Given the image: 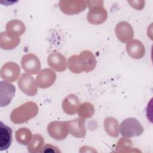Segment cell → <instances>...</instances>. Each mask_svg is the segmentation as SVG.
Listing matches in <instances>:
<instances>
[{"label":"cell","mask_w":153,"mask_h":153,"mask_svg":"<svg viewBox=\"0 0 153 153\" xmlns=\"http://www.w3.org/2000/svg\"><path fill=\"white\" fill-rule=\"evenodd\" d=\"M79 105V99L75 94H70L67 96L63 99L62 103V107L64 112L69 115L76 114Z\"/></svg>","instance_id":"obj_16"},{"label":"cell","mask_w":153,"mask_h":153,"mask_svg":"<svg viewBox=\"0 0 153 153\" xmlns=\"http://www.w3.org/2000/svg\"><path fill=\"white\" fill-rule=\"evenodd\" d=\"M95 112V108L94 105L90 102H84L80 104L78 114L79 118L82 119H87L91 118Z\"/></svg>","instance_id":"obj_23"},{"label":"cell","mask_w":153,"mask_h":153,"mask_svg":"<svg viewBox=\"0 0 153 153\" xmlns=\"http://www.w3.org/2000/svg\"><path fill=\"white\" fill-rule=\"evenodd\" d=\"M17 85L20 90L27 96H33L37 93L38 90L36 81L29 74H22L18 79Z\"/></svg>","instance_id":"obj_7"},{"label":"cell","mask_w":153,"mask_h":153,"mask_svg":"<svg viewBox=\"0 0 153 153\" xmlns=\"http://www.w3.org/2000/svg\"><path fill=\"white\" fill-rule=\"evenodd\" d=\"M143 130V127L139 120L133 117L123 120L120 127L121 134L123 137L128 138L140 136Z\"/></svg>","instance_id":"obj_4"},{"label":"cell","mask_w":153,"mask_h":153,"mask_svg":"<svg viewBox=\"0 0 153 153\" xmlns=\"http://www.w3.org/2000/svg\"><path fill=\"white\" fill-rule=\"evenodd\" d=\"M106 133L112 137H117L120 133V126L118 121L113 117H107L103 122Z\"/></svg>","instance_id":"obj_20"},{"label":"cell","mask_w":153,"mask_h":153,"mask_svg":"<svg viewBox=\"0 0 153 153\" xmlns=\"http://www.w3.org/2000/svg\"><path fill=\"white\" fill-rule=\"evenodd\" d=\"M21 65L23 70L30 74H36L41 69L40 60L33 53L24 55L21 60Z\"/></svg>","instance_id":"obj_9"},{"label":"cell","mask_w":153,"mask_h":153,"mask_svg":"<svg viewBox=\"0 0 153 153\" xmlns=\"http://www.w3.org/2000/svg\"><path fill=\"white\" fill-rule=\"evenodd\" d=\"M68 68L72 73L91 72L96 67V59L89 50H84L78 55L71 56L68 60Z\"/></svg>","instance_id":"obj_1"},{"label":"cell","mask_w":153,"mask_h":153,"mask_svg":"<svg viewBox=\"0 0 153 153\" xmlns=\"http://www.w3.org/2000/svg\"><path fill=\"white\" fill-rule=\"evenodd\" d=\"M70 134L76 138H83L86 134L85 120L79 118L66 121Z\"/></svg>","instance_id":"obj_15"},{"label":"cell","mask_w":153,"mask_h":153,"mask_svg":"<svg viewBox=\"0 0 153 153\" xmlns=\"http://www.w3.org/2000/svg\"><path fill=\"white\" fill-rule=\"evenodd\" d=\"M89 11L87 19L88 22L94 25L103 23L108 18V13L103 7V1H87Z\"/></svg>","instance_id":"obj_3"},{"label":"cell","mask_w":153,"mask_h":153,"mask_svg":"<svg viewBox=\"0 0 153 153\" xmlns=\"http://www.w3.org/2000/svg\"><path fill=\"white\" fill-rule=\"evenodd\" d=\"M20 73V66L13 62H9L5 63L0 71L1 78L8 82L16 81L19 78Z\"/></svg>","instance_id":"obj_8"},{"label":"cell","mask_w":153,"mask_h":153,"mask_svg":"<svg viewBox=\"0 0 153 153\" xmlns=\"http://www.w3.org/2000/svg\"><path fill=\"white\" fill-rule=\"evenodd\" d=\"M115 32L118 39L123 43L127 42L134 36V30L131 25L124 21L117 23L115 27Z\"/></svg>","instance_id":"obj_11"},{"label":"cell","mask_w":153,"mask_h":153,"mask_svg":"<svg viewBox=\"0 0 153 153\" xmlns=\"http://www.w3.org/2000/svg\"><path fill=\"white\" fill-rule=\"evenodd\" d=\"M131 146L132 142L131 140L125 137H122L117 142L116 151L120 152H125L128 151L130 152V149H131Z\"/></svg>","instance_id":"obj_24"},{"label":"cell","mask_w":153,"mask_h":153,"mask_svg":"<svg viewBox=\"0 0 153 153\" xmlns=\"http://www.w3.org/2000/svg\"><path fill=\"white\" fill-rule=\"evenodd\" d=\"M47 63L51 68L59 72L65 71L67 68L65 57L57 51H53L48 56Z\"/></svg>","instance_id":"obj_13"},{"label":"cell","mask_w":153,"mask_h":153,"mask_svg":"<svg viewBox=\"0 0 153 153\" xmlns=\"http://www.w3.org/2000/svg\"><path fill=\"white\" fill-rule=\"evenodd\" d=\"M126 51L128 54L133 59H142L145 53V48L143 44L137 39H131L126 44Z\"/></svg>","instance_id":"obj_14"},{"label":"cell","mask_w":153,"mask_h":153,"mask_svg":"<svg viewBox=\"0 0 153 153\" xmlns=\"http://www.w3.org/2000/svg\"><path fill=\"white\" fill-rule=\"evenodd\" d=\"M20 42V37H11L5 31L0 33V47L3 50H13L19 45Z\"/></svg>","instance_id":"obj_19"},{"label":"cell","mask_w":153,"mask_h":153,"mask_svg":"<svg viewBox=\"0 0 153 153\" xmlns=\"http://www.w3.org/2000/svg\"><path fill=\"white\" fill-rule=\"evenodd\" d=\"M15 137L19 143L23 145H27L32 137V134L31 131L29 128L22 127L16 130Z\"/></svg>","instance_id":"obj_22"},{"label":"cell","mask_w":153,"mask_h":153,"mask_svg":"<svg viewBox=\"0 0 153 153\" xmlns=\"http://www.w3.org/2000/svg\"><path fill=\"white\" fill-rule=\"evenodd\" d=\"M56 79V72L50 68H45L38 72L35 81L37 87L39 88H47L54 83Z\"/></svg>","instance_id":"obj_10"},{"label":"cell","mask_w":153,"mask_h":153,"mask_svg":"<svg viewBox=\"0 0 153 153\" xmlns=\"http://www.w3.org/2000/svg\"><path fill=\"white\" fill-rule=\"evenodd\" d=\"M12 142V130L10 127L0 122V151L7 149Z\"/></svg>","instance_id":"obj_18"},{"label":"cell","mask_w":153,"mask_h":153,"mask_svg":"<svg viewBox=\"0 0 153 153\" xmlns=\"http://www.w3.org/2000/svg\"><path fill=\"white\" fill-rule=\"evenodd\" d=\"M128 2L131 7L137 10H142L145 5L144 1H128Z\"/></svg>","instance_id":"obj_25"},{"label":"cell","mask_w":153,"mask_h":153,"mask_svg":"<svg viewBox=\"0 0 153 153\" xmlns=\"http://www.w3.org/2000/svg\"><path fill=\"white\" fill-rule=\"evenodd\" d=\"M39 108L36 103L29 101L14 109L10 114V120L14 124H23L36 117Z\"/></svg>","instance_id":"obj_2"},{"label":"cell","mask_w":153,"mask_h":153,"mask_svg":"<svg viewBox=\"0 0 153 153\" xmlns=\"http://www.w3.org/2000/svg\"><path fill=\"white\" fill-rule=\"evenodd\" d=\"M42 152H60V151L57 147L53 146L51 144H47L44 146Z\"/></svg>","instance_id":"obj_26"},{"label":"cell","mask_w":153,"mask_h":153,"mask_svg":"<svg viewBox=\"0 0 153 153\" xmlns=\"http://www.w3.org/2000/svg\"><path fill=\"white\" fill-rule=\"evenodd\" d=\"M87 5L88 1L82 0H63L59 2L60 10L67 15L77 14L82 12Z\"/></svg>","instance_id":"obj_5"},{"label":"cell","mask_w":153,"mask_h":153,"mask_svg":"<svg viewBox=\"0 0 153 153\" xmlns=\"http://www.w3.org/2000/svg\"><path fill=\"white\" fill-rule=\"evenodd\" d=\"M7 33L11 37L17 38L22 35L25 30L26 26L21 20L14 19L8 22L5 27Z\"/></svg>","instance_id":"obj_17"},{"label":"cell","mask_w":153,"mask_h":153,"mask_svg":"<svg viewBox=\"0 0 153 153\" xmlns=\"http://www.w3.org/2000/svg\"><path fill=\"white\" fill-rule=\"evenodd\" d=\"M44 145V137L39 134H35L28 143L27 151L30 153L42 152Z\"/></svg>","instance_id":"obj_21"},{"label":"cell","mask_w":153,"mask_h":153,"mask_svg":"<svg viewBox=\"0 0 153 153\" xmlns=\"http://www.w3.org/2000/svg\"><path fill=\"white\" fill-rule=\"evenodd\" d=\"M16 87L8 82L0 81V105L4 107L8 105L13 99Z\"/></svg>","instance_id":"obj_12"},{"label":"cell","mask_w":153,"mask_h":153,"mask_svg":"<svg viewBox=\"0 0 153 153\" xmlns=\"http://www.w3.org/2000/svg\"><path fill=\"white\" fill-rule=\"evenodd\" d=\"M47 132L54 140H62L66 139L69 131L66 121H54L48 125Z\"/></svg>","instance_id":"obj_6"}]
</instances>
